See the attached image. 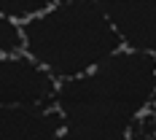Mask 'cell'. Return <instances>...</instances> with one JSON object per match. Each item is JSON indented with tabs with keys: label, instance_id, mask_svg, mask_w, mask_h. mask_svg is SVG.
Wrapping results in <instances>:
<instances>
[{
	"label": "cell",
	"instance_id": "obj_1",
	"mask_svg": "<svg viewBox=\"0 0 156 140\" xmlns=\"http://www.w3.org/2000/svg\"><path fill=\"white\" fill-rule=\"evenodd\" d=\"M62 140H135L156 105V59L121 46L105 62L54 89Z\"/></svg>",
	"mask_w": 156,
	"mask_h": 140
},
{
	"label": "cell",
	"instance_id": "obj_2",
	"mask_svg": "<svg viewBox=\"0 0 156 140\" xmlns=\"http://www.w3.org/2000/svg\"><path fill=\"white\" fill-rule=\"evenodd\" d=\"M22 35L24 54L57 84L89 73L121 48L102 0H54L43 14L22 22Z\"/></svg>",
	"mask_w": 156,
	"mask_h": 140
},
{
	"label": "cell",
	"instance_id": "obj_3",
	"mask_svg": "<svg viewBox=\"0 0 156 140\" xmlns=\"http://www.w3.org/2000/svg\"><path fill=\"white\" fill-rule=\"evenodd\" d=\"M54 89L57 81L27 54L0 57V108L51 102Z\"/></svg>",
	"mask_w": 156,
	"mask_h": 140
},
{
	"label": "cell",
	"instance_id": "obj_4",
	"mask_svg": "<svg viewBox=\"0 0 156 140\" xmlns=\"http://www.w3.org/2000/svg\"><path fill=\"white\" fill-rule=\"evenodd\" d=\"M121 46L156 59V0H102Z\"/></svg>",
	"mask_w": 156,
	"mask_h": 140
},
{
	"label": "cell",
	"instance_id": "obj_5",
	"mask_svg": "<svg viewBox=\"0 0 156 140\" xmlns=\"http://www.w3.org/2000/svg\"><path fill=\"white\" fill-rule=\"evenodd\" d=\"M0 140H62V119L54 102L0 108Z\"/></svg>",
	"mask_w": 156,
	"mask_h": 140
},
{
	"label": "cell",
	"instance_id": "obj_6",
	"mask_svg": "<svg viewBox=\"0 0 156 140\" xmlns=\"http://www.w3.org/2000/svg\"><path fill=\"white\" fill-rule=\"evenodd\" d=\"M54 0H0V16L14 19V22H27L32 16L43 14Z\"/></svg>",
	"mask_w": 156,
	"mask_h": 140
},
{
	"label": "cell",
	"instance_id": "obj_7",
	"mask_svg": "<svg viewBox=\"0 0 156 140\" xmlns=\"http://www.w3.org/2000/svg\"><path fill=\"white\" fill-rule=\"evenodd\" d=\"M14 54H24L22 22L0 16V57H14Z\"/></svg>",
	"mask_w": 156,
	"mask_h": 140
},
{
	"label": "cell",
	"instance_id": "obj_8",
	"mask_svg": "<svg viewBox=\"0 0 156 140\" xmlns=\"http://www.w3.org/2000/svg\"><path fill=\"white\" fill-rule=\"evenodd\" d=\"M135 140H156V105H154V110L145 116V121L140 124Z\"/></svg>",
	"mask_w": 156,
	"mask_h": 140
}]
</instances>
